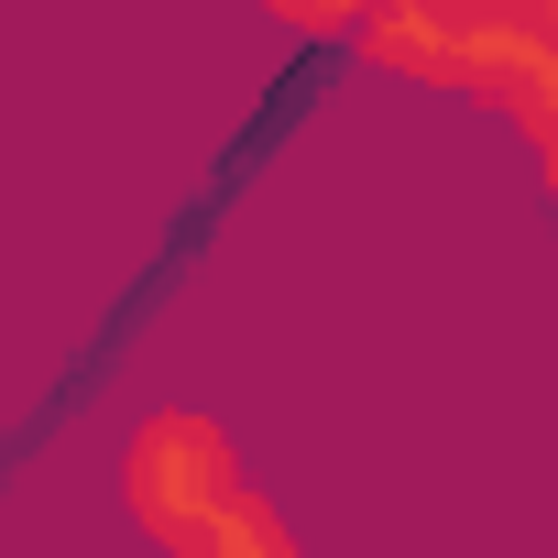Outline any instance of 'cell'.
Segmentation results:
<instances>
[{
    "label": "cell",
    "mask_w": 558,
    "mask_h": 558,
    "mask_svg": "<svg viewBox=\"0 0 558 558\" xmlns=\"http://www.w3.org/2000/svg\"><path fill=\"white\" fill-rule=\"evenodd\" d=\"M121 504L154 547L175 558H296V525L263 504V482L241 471L230 427L197 405H154L121 449Z\"/></svg>",
    "instance_id": "6da1fadb"
},
{
    "label": "cell",
    "mask_w": 558,
    "mask_h": 558,
    "mask_svg": "<svg viewBox=\"0 0 558 558\" xmlns=\"http://www.w3.org/2000/svg\"><path fill=\"white\" fill-rule=\"evenodd\" d=\"M351 45H362V66H384L405 88L482 99L514 132L558 110V45L514 12V0H362Z\"/></svg>",
    "instance_id": "7a4b0ae2"
},
{
    "label": "cell",
    "mask_w": 558,
    "mask_h": 558,
    "mask_svg": "<svg viewBox=\"0 0 558 558\" xmlns=\"http://www.w3.org/2000/svg\"><path fill=\"white\" fill-rule=\"evenodd\" d=\"M252 12H274L286 34H318V45H329V34H351V23H362V0H252Z\"/></svg>",
    "instance_id": "3957f363"
},
{
    "label": "cell",
    "mask_w": 558,
    "mask_h": 558,
    "mask_svg": "<svg viewBox=\"0 0 558 558\" xmlns=\"http://www.w3.org/2000/svg\"><path fill=\"white\" fill-rule=\"evenodd\" d=\"M514 12H525V23H536V34L558 45V0H514Z\"/></svg>",
    "instance_id": "277c9868"
}]
</instances>
